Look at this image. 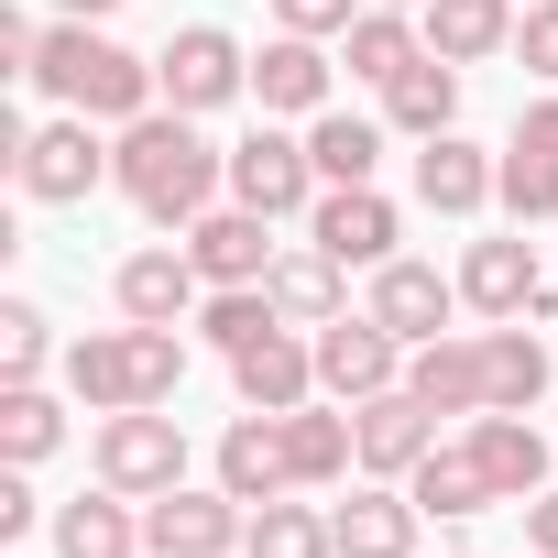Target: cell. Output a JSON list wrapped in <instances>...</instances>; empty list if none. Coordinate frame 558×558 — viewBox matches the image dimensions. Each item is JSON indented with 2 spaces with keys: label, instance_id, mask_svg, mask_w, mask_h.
I'll use <instances>...</instances> for the list:
<instances>
[{
  "label": "cell",
  "instance_id": "6da1fadb",
  "mask_svg": "<svg viewBox=\"0 0 558 558\" xmlns=\"http://www.w3.org/2000/svg\"><path fill=\"white\" fill-rule=\"evenodd\" d=\"M110 175H121V197H132L143 219L197 230V219H208V197H219V175H230V154H208L186 110H143V121H121Z\"/></svg>",
  "mask_w": 558,
  "mask_h": 558
},
{
  "label": "cell",
  "instance_id": "7a4b0ae2",
  "mask_svg": "<svg viewBox=\"0 0 558 558\" xmlns=\"http://www.w3.org/2000/svg\"><path fill=\"white\" fill-rule=\"evenodd\" d=\"M34 77H45L66 110H88V121H143V110H154V88H165L143 56H121V45H110V34H88L77 12L34 45Z\"/></svg>",
  "mask_w": 558,
  "mask_h": 558
},
{
  "label": "cell",
  "instance_id": "3957f363",
  "mask_svg": "<svg viewBox=\"0 0 558 558\" xmlns=\"http://www.w3.org/2000/svg\"><path fill=\"white\" fill-rule=\"evenodd\" d=\"M66 384L99 405V416H121V405H165L175 384H186V340L175 329H88L77 351H66Z\"/></svg>",
  "mask_w": 558,
  "mask_h": 558
},
{
  "label": "cell",
  "instance_id": "277c9868",
  "mask_svg": "<svg viewBox=\"0 0 558 558\" xmlns=\"http://www.w3.org/2000/svg\"><path fill=\"white\" fill-rule=\"evenodd\" d=\"M99 482H110V493H132V504L175 493V482H186V438H175V416L121 405V416L99 427Z\"/></svg>",
  "mask_w": 558,
  "mask_h": 558
},
{
  "label": "cell",
  "instance_id": "5b68a950",
  "mask_svg": "<svg viewBox=\"0 0 558 558\" xmlns=\"http://www.w3.org/2000/svg\"><path fill=\"white\" fill-rule=\"evenodd\" d=\"M143 547L154 558H230V547H252V525H241V493H154L143 504Z\"/></svg>",
  "mask_w": 558,
  "mask_h": 558
},
{
  "label": "cell",
  "instance_id": "8992f818",
  "mask_svg": "<svg viewBox=\"0 0 558 558\" xmlns=\"http://www.w3.org/2000/svg\"><path fill=\"white\" fill-rule=\"evenodd\" d=\"M395 351H405V340H395L373 307H362V318H329V329H318V384H329L340 405H373V395H395V384H405V362H395Z\"/></svg>",
  "mask_w": 558,
  "mask_h": 558
},
{
  "label": "cell",
  "instance_id": "52a82bcc",
  "mask_svg": "<svg viewBox=\"0 0 558 558\" xmlns=\"http://www.w3.org/2000/svg\"><path fill=\"white\" fill-rule=\"evenodd\" d=\"M154 77H165V99L197 121V110H219V99H241L252 88V66H241V45L219 34V23H186L165 56H154Z\"/></svg>",
  "mask_w": 558,
  "mask_h": 558
},
{
  "label": "cell",
  "instance_id": "ba28073f",
  "mask_svg": "<svg viewBox=\"0 0 558 558\" xmlns=\"http://www.w3.org/2000/svg\"><path fill=\"white\" fill-rule=\"evenodd\" d=\"M230 197L263 208V219H296V208H318V154L286 143V132H252V143L230 154Z\"/></svg>",
  "mask_w": 558,
  "mask_h": 558
},
{
  "label": "cell",
  "instance_id": "9c48e42d",
  "mask_svg": "<svg viewBox=\"0 0 558 558\" xmlns=\"http://www.w3.org/2000/svg\"><path fill=\"white\" fill-rule=\"evenodd\" d=\"M12 165H23V197H45V208H77V197L110 175V154L88 143V110H77V121H45Z\"/></svg>",
  "mask_w": 558,
  "mask_h": 558
},
{
  "label": "cell",
  "instance_id": "30bf717a",
  "mask_svg": "<svg viewBox=\"0 0 558 558\" xmlns=\"http://www.w3.org/2000/svg\"><path fill=\"white\" fill-rule=\"evenodd\" d=\"M351 427H362V471H384V482H405L427 449H438V405L427 395H373V405H351Z\"/></svg>",
  "mask_w": 558,
  "mask_h": 558
},
{
  "label": "cell",
  "instance_id": "8fae6325",
  "mask_svg": "<svg viewBox=\"0 0 558 558\" xmlns=\"http://www.w3.org/2000/svg\"><path fill=\"white\" fill-rule=\"evenodd\" d=\"M230 384H241V405L286 416V405H307V395H318V340H296V329H263L252 351H230Z\"/></svg>",
  "mask_w": 558,
  "mask_h": 558
},
{
  "label": "cell",
  "instance_id": "7c38bea8",
  "mask_svg": "<svg viewBox=\"0 0 558 558\" xmlns=\"http://www.w3.org/2000/svg\"><path fill=\"white\" fill-rule=\"evenodd\" d=\"M307 241H318L329 263H395V208H384L373 186H318Z\"/></svg>",
  "mask_w": 558,
  "mask_h": 558
},
{
  "label": "cell",
  "instance_id": "4fadbf2b",
  "mask_svg": "<svg viewBox=\"0 0 558 558\" xmlns=\"http://www.w3.org/2000/svg\"><path fill=\"white\" fill-rule=\"evenodd\" d=\"M471 460H482L493 504H536V493H547V438H536L514 405H482V427H471Z\"/></svg>",
  "mask_w": 558,
  "mask_h": 558
},
{
  "label": "cell",
  "instance_id": "5bb4252c",
  "mask_svg": "<svg viewBox=\"0 0 558 558\" xmlns=\"http://www.w3.org/2000/svg\"><path fill=\"white\" fill-rule=\"evenodd\" d=\"M460 296H471L482 318H536V307H547V274H536V252H525V241H471Z\"/></svg>",
  "mask_w": 558,
  "mask_h": 558
},
{
  "label": "cell",
  "instance_id": "9a60e30c",
  "mask_svg": "<svg viewBox=\"0 0 558 558\" xmlns=\"http://www.w3.org/2000/svg\"><path fill=\"white\" fill-rule=\"evenodd\" d=\"M219 493H241V504H274V493H296V460H286V416H241L230 438H219Z\"/></svg>",
  "mask_w": 558,
  "mask_h": 558
},
{
  "label": "cell",
  "instance_id": "2e32d148",
  "mask_svg": "<svg viewBox=\"0 0 558 558\" xmlns=\"http://www.w3.org/2000/svg\"><path fill=\"white\" fill-rule=\"evenodd\" d=\"M263 230H274L263 208H208V219L186 230V252H197L208 286H263V274H274V241H263Z\"/></svg>",
  "mask_w": 558,
  "mask_h": 558
},
{
  "label": "cell",
  "instance_id": "e0dca14e",
  "mask_svg": "<svg viewBox=\"0 0 558 558\" xmlns=\"http://www.w3.org/2000/svg\"><path fill=\"white\" fill-rule=\"evenodd\" d=\"M449 296H460V286H438V263H384V274H373V318H384L405 351H427V340L449 329Z\"/></svg>",
  "mask_w": 558,
  "mask_h": 558
},
{
  "label": "cell",
  "instance_id": "ac0fdd59",
  "mask_svg": "<svg viewBox=\"0 0 558 558\" xmlns=\"http://www.w3.org/2000/svg\"><path fill=\"white\" fill-rule=\"evenodd\" d=\"M405 395H427L438 416H482V405H493V362H482V340H427V351L405 362Z\"/></svg>",
  "mask_w": 558,
  "mask_h": 558
},
{
  "label": "cell",
  "instance_id": "d6986e66",
  "mask_svg": "<svg viewBox=\"0 0 558 558\" xmlns=\"http://www.w3.org/2000/svg\"><path fill=\"white\" fill-rule=\"evenodd\" d=\"M197 252H132L121 263V318H143V329H175L186 307H197Z\"/></svg>",
  "mask_w": 558,
  "mask_h": 558
},
{
  "label": "cell",
  "instance_id": "ffe728a7",
  "mask_svg": "<svg viewBox=\"0 0 558 558\" xmlns=\"http://www.w3.org/2000/svg\"><path fill=\"white\" fill-rule=\"evenodd\" d=\"M493 186H504V165H482V143H460V132H438V143L416 154V197H427L438 219H471Z\"/></svg>",
  "mask_w": 558,
  "mask_h": 558
},
{
  "label": "cell",
  "instance_id": "44dd1931",
  "mask_svg": "<svg viewBox=\"0 0 558 558\" xmlns=\"http://www.w3.org/2000/svg\"><path fill=\"white\" fill-rule=\"evenodd\" d=\"M340 274H351V263H329V252L307 241L296 263L263 274V296H274V318H286V329H329V318H351V307H340Z\"/></svg>",
  "mask_w": 558,
  "mask_h": 558
},
{
  "label": "cell",
  "instance_id": "7402d4cb",
  "mask_svg": "<svg viewBox=\"0 0 558 558\" xmlns=\"http://www.w3.org/2000/svg\"><path fill=\"white\" fill-rule=\"evenodd\" d=\"M56 558H154L143 547V514H132V493H77L66 514H56Z\"/></svg>",
  "mask_w": 558,
  "mask_h": 558
},
{
  "label": "cell",
  "instance_id": "603a6c76",
  "mask_svg": "<svg viewBox=\"0 0 558 558\" xmlns=\"http://www.w3.org/2000/svg\"><path fill=\"white\" fill-rule=\"evenodd\" d=\"M514 45V0H427V56L449 66H482Z\"/></svg>",
  "mask_w": 558,
  "mask_h": 558
},
{
  "label": "cell",
  "instance_id": "cb8c5ba5",
  "mask_svg": "<svg viewBox=\"0 0 558 558\" xmlns=\"http://www.w3.org/2000/svg\"><path fill=\"white\" fill-rule=\"evenodd\" d=\"M329 525H340V558H416V493H351Z\"/></svg>",
  "mask_w": 558,
  "mask_h": 558
},
{
  "label": "cell",
  "instance_id": "d4e9b609",
  "mask_svg": "<svg viewBox=\"0 0 558 558\" xmlns=\"http://www.w3.org/2000/svg\"><path fill=\"white\" fill-rule=\"evenodd\" d=\"M252 88H263V110H329V56H318V34H274L263 66H252Z\"/></svg>",
  "mask_w": 558,
  "mask_h": 558
},
{
  "label": "cell",
  "instance_id": "484cf974",
  "mask_svg": "<svg viewBox=\"0 0 558 558\" xmlns=\"http://www.w3.org/2000/svg\"><path fill=\"white\" fill-rule=\"evenodd\" d=\"M449 110H460V66H449V56H416V66L384 88V121H395V132H416V143H438V132H449Z\"/></svg>",
  "mask_w": 558,
  "mask_h": 558
},
{
  "label": "cell",
  "instance_id": "4316f807",
  "mask_svg": "<svg viewBox=\"0 0 558 558\" xmlns=\"http://www.w3.org/2000/svg\"><path fill=\"white\" fill-rule=\"evenodd\" d=\"M286 460H296V482H340L362 460V427L329 405H286Z\"/></svg>",
  "mask_w": 558,
  "mask_h": 558
},
{
  "label": "cell",
  "instance_id": "83f0119b",
  "mask_svg": "<svg viewBox=\"0 0 558 558\" xmlns=\"http://www.w3.org/2000/svg\"><path fill=\"white\" fill-rule=\"evenodd\" d=\"M482 362H493V405H536L547 395V340H525V318H493L482 329Z\"/></svg>",
  "mask_w": 558,
  "mask_h": 558
},
{
  "label": "cell",
  "instance_id": "f1b7e54d",
  "mask_svg": "<svg viewBox=\"0 0 558 558\" xmlns=\"http://www.w3.org/2000/svg\"><path fill=\"white\" fill-rule=\"evenodd\" d=\"M405 493H416V514H482V504H493V482H482L471 449H427V460L405 471Z\"/></svg>",
  "mask_w": 558,
  "mask_h": 558
},
{
  "label": "cell",
  "instance_id": "f546056e",
  "mask_svg": "<svg viewBox=\"0 0 558 558\" xmlns=\"http://www.w3.org/2000/svg\"><path fill=\"white\" fill-rule=\"evenodd\" d=\"M252 558H340V525H329L318 504H286V493H274V504L252 514Z\"/></svg>",
  "mask_w": 558,
  "mask_h": 558
},
{
  "label": "cell",
  "instance_id": "4dcf8cb0",
  "mask_svg": "<svg viewBox=\"0 0 558 558\" xmlns=\"http://www.w3.org/2000/svg\"><path fill=\"white\" fill-rule=\"evenodd\" d=\"M416 66V23L395 12V0H373V12L351 23V77H373V88H395Z\"/></svg>",
  "mask_w": 558,
  "mask_h": 558
},
{
  "label": "cell",
  "instance_id": "1f68e13d",
  "mask_svg": "<svg viewBox=\"0 0 558 558\" xmlns=\"http://www.w3.org/2000/svg\"><path fill=\"white\" fill-rule=\"evenodd\" d=\"M56 438H66V416H56L45 384H12V395H0V460H12V471H34Z\"/></svg>",
  "mask_w": 558,
  "mask_h": 558
},
{
  "label": "cell",
  "instance_id": "d6a6232c",
  "mask_svg": "<svg viewBox=\"0 0 558 558\" xmlns=\"http://www.w3.org/2000/svg\"><path fill=\"white\" fill-rule=\"evenodd\" d=\"M307 154H318V186H373L384 132H373V121H351V110H329V121L307 132Z\"/></svg>",
  "mask_w": 558,
  "mask_h": 558
},
{
  "label": "cell",
  "instance_id": "836d02e7",
  "mask_svg": "<svg viewBox=\"0 0 558 558\" xmlns=\"http://www.w3.org/2000/svg\"><path fill=\"white\" fill-rule=\"evenodd\" d=\"M197 329H208L219 351H252L263 329H286V318H274V296H263V286H219V296L197 307Z\"/></svg>",
  "mask_w": 558,
  "mask_h": 558
},
{
  "label": "cell",
  "instance_id": "e575fe53",
  "mask_svg": "<svg viewBox=\"0 0 558 558\" xmlns=\"http://www.w3.org/2000/svg\"><path fill=\"white\" fill-rule=\"evenodd\" d=\"M504 208H514V219H558V165L504 143Z\"/></svg>",
  "mask_w": 558,
  "mask_h": 558
},
{
  "label": "cell",
  "instance_id": "d590c367",
  "mask_svg": "<svg viewBox=\"0 0 558 558\" xmlns=\"http://www.w3.org/2000/svg\"><path fill=\"white\" fill-rule=\"evenodd\" d=\"M45 373V307H0V384Z\"/></svg>",
  "mask_w": 558,
  "mask_h": 558
},
{
  "label": "cell",
  "instance_id": "8d00e7d4",
  "mask_svg": "<svg viewBox=\"0 0 558 558\" xmlns=\"http://www.w3.org/2000/svg\"><path fill=\"white\" fill-rule=\"evenodd\" d=\"M514 56H525L536 77H558V0H536V12L514 23Z\"/></svg>",
  "mask_w": 558,
  "mask_h": 558
},
{
  "label": "cell",
  "instance_id": "74e56055",
  "mask_svg": "<svg viewBox=\"0 0 558 558\" xmlns=\"http://www.w3.org/2000/svg\"><path fill=\"white\" fill-rule=\"evenodd\" d=\"M274 23H286V34H351L362 12H351V0H274Z\"/></svg>",
  "mask_w": 558,
  "mask_h": 558
},
{
  "label": "cell",
  "instance_id": "f35d334b",
  "mask_svg": "<svg viewBox=\"0 0 558 558\" xmlns=\"http://www.w3.org/2000/svg\"><path fill=\"white\" fill-rule=\"evenodd\" d=\"M514 154H547V165H558V99H536V110L514 121Z\"/></svg>",
  "mask_w": 558,
  "mask_h": 558
},
{
  "label": "cell",
  "instance_id": "ab89813d",
  "mask_svg": "<svg viewBox=\"0 0 558 558\" xmlns=\"http://www.w3.org/2000/svg\"><path fill=\"white\" fill-rule=\"evenodd\" d=\"M525 547H536V558H558V493H536V504H525Z\"/></svg>",
  "mask_w": 558,
  "mask_h": 558
},
{
  "label": "cell",
  "instance_id": "60d3db41",
  "mask_svg": "<svg viewBox=\"0 0 558 558\" xmlns=\"http://www.w3.org/2000/svg\"><path fill=\"white\" fill-rule=\"evenodd\" d=\"M0 536H34V493H23V471L0 482Z\"/></svg>",
  "mask_w": 558,
  "mask_h": 558
},
{
  "label": "cell",
  "instance_id": "b9f144b4",
  "mask_svg": "<svg viewBox=\"0 0 558 558\" xmlns=\"http://www.w3.org/2000/svg\"><path fill=\"white\" fill-rule=\"evenodd\" d=\"M66 12H77V23H88V12H121V0H66Z\"/></svg>",
  "mask_w": 558,
  "mask_h": 558
},
{
  "label": "cell",
  "instance_id": "7bdbcfd3",
  "mask_svg": "<svg viewBox=\"0 0 558 558\" xmlns=\"http://www.w3.org/2000/svg\"><path fill=\"white\" fill-rule=\"evenodd\" d=\"M449 558H471V547H449Z\"/></svg>",
  "mask_w": 558,
  "mask_h": 558
},
{
  "label": "cell",
  "instance_id": "ee69618b",
  "mask_svg": "<svg viewBox=\"0 0 558 558\" xmlns=\"http://www.w3.org/2000/svg\"><path fill=\"white\" fill-rule=\"evenodd\" d=\"M395 12H405V0H395Z\"/></svg>",
  "mask_w": 558,
  "mask_h": 558
}]
</instances>
